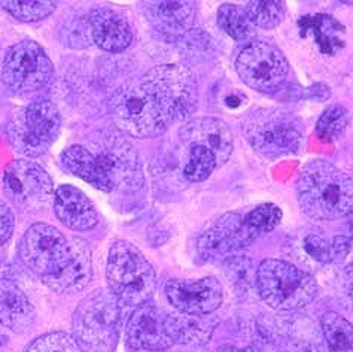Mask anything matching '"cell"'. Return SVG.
I'll list each match as a JSON object with an SVG mask.
<instances>
[{
    "label": "cell",
    "mask_w": 353,
    "mask_h": 352,
    "mask_svg": "<svg viewBox=\"0 0 353 352\" xmlns=\"http://www.w3.org/2000/svg\"><path fill=\"white\" fill-rule=\"evenodd\" d=\"M199 99L197 81L182 64H163L121 86L109 100L121 132L133 137H155L172 123L188 117Z\"/></svg>",
    "instance_id": "cell-1"
},
{
    "label": "cell",
    "mask_w": 353,
    "mask_h": 352,
    "mask_svg": "<svg viewBox=\"0 0 353 352\" xmlns=\"http://www.w3.org/2000/svg\"><path fill=\"white\" fill-rule=\"evenodd\" d=\"M21 262L54 291H81L92 275L91 251L81 239H66L59 228L38 222L18 246Z\"/></svg>",
    "instance_id": "cell-2"
},
{
    "label": "cell",
    "mask_w": 353,
    "mask_h": 352,
    "mask_svg": "<svg viewBox=\"0 0 353 352\" xmlns=\"http://www.w3.org/2000/svg\"><path fill=\"white\" fill-rule=\"evenodd\" d=\"M296 194L303 212L313 219L334 221L353 215V181L325 160L304 166Z\"/></svg>",
    "instance_id": "cell-3"
},
{
    "label": "cell",
    "mask_w": 353,
    "mask_h": 352,
    "mask_svg": "<svg viewBox=\"0 0 353 352\" xmlns=\"http://www.w3.org/2000/svg\"><path fill=\"white\" fill-rule=\"evenodd\" d=\"M106 280L109 290L119 303L139 308L152 299L157 275L145 255L127 240H117L110 246Z\"/></svg>",
    "instance_id": "cell-4"
},
{
    "label": "cell",
    "mask_w": 353,
    "mask_h": 352,
    "mask_svg": "<svg viewBox=\"0 0 353 352\" xmlns=\"http://www.w3.org/2000/svg\"><path fill=\"white\" fill-rule=\"evenodd\" d=\"M121 306L110 291L88 294L73 313V339L82 352H112L119 339Z\"/></svg>",
    "instance_id": "cell-5"
},
{
    "label": "cell",
    "mask_w": 353,
    "mask_h": 352,
    "mask_svg": "<svg viewBox=\"0 0 353 352\" xmlns=\"http://www.w3.org/2000/svg\"><path fill=\"white\" fill-rule=\"evenodd\" d=\"M256 290L274 311L295 312L310 304L318 295L313 276L294 264L267 258L256 268Z\"/></svg>",
    "instance_id": "cell-6"
},
{
    "label": "cell",
    "mask_w": 353,
    "mask_h": 352,
    "mask_svg": "<svg viewBox=\"0 0 353 352\" xmlns=\"http://www.w3.org/2000/svg\"><path fill=\"white\" fill-rule=\"evenodd\" d=\"M241 130L255 151L272 160L300 153L304 142L301 123L288 110L277 108L252 110Z\"/></svg>",
    "instance_id": "cell-7"
},
{
    "label": "cell",
    "mask_w": 353,
    "mask_h": 352,
    "mask_svg": "<svg viewBox=\"0 0 353 352\" xmlns=\"http://www.w3.org/2000/svg\"><path fill=\"white\" fill-rule=\"evenodd\" d=\"M60 132V110L50 100H39L18 109L6 126L9 144L26 157L43 155L57 141Z\"/></svg>",
    "instance_id": "cell-8"
},
{
    "label": "cell",
    "mask_w": 353,
    "mask_h": 352,
    "mask_svg": "<svg viewBox=\"0 0 353 352\" xmlns=\"http://www.w3.org/2000/svg\"><path fill=\"white\" fill-rule=\"evenodd\" d=\"M97 164L112 182L114 190L136 191L143 185V172L139 155L125 137L114 132H99L91 141Z\"/></svg>",
    "instance_id": "cell-9"
},
{
    "label": "cell",
    "mask_w": 353,
    "mask_h": 352,
    "mask_svg": "<svg viewBox=\"0 0 353 352\" xmlns=\"http://www.w3.org/2000/svg\"><path fill=\"white\" fill-rule=\"evenodd\" d=\"M52 77V61L34 41H21L6 51L2 64V81L15 95L38 91L48 84Z\"/></svg>",
    "instance_id": "cell-10"
},
{
    "label": "cell",
    "mask_w": 353,
    "mask_h": 352,
    "mask_svg": "<svg viewBox=\"0 0 353 352\" xmlns=\"http://www.w3.org/2000/svg\"><path fill=\"white\" fill-rule=\"evenodd\" d=\"M236 70L249 88L259 92H273L286 81L290 63L276 45L255 41L239 54Z\"/></svg>",
    "instance_id": "cell-11"
},
{
    "label": "cell",
    "mask_w": 353,
    "mask_h": 352,
    "mask_svg": "<svg viewBox=\"0 0 353 352\" xmlns=\"http://www.w3.org/2000/svg\"><path fill=\"white\" fill-rule=\"evenodd\" d=\"M263 330L279 352H323L321 327L303 313L276 315Z\"/></svg>",
    "instance_id": "cell-12"
},
{
    "label": "cell",
    "mask_w": 353,
    "mask_h": 352,
    "mask_svg": "<svg viewBox=\"0 0 353 352\" xmlns=\"http://www.w3.org/2000/svg\"><path fill=\"white\" fill-rule=\"evenodd\" d=\"M6 196L23 209L45 205L52 194V179L39 164L30 160H15L3 173Z\"/></svg>",
    "instance_id": "cell-13"
},
{
    "label": "cell",
    "mask_w": 353,
    "mask_h": 352,
    "mask_svg": "<svg viewBox=\"0 0 353 352\" xmlns=\"http://www.w3.org/2000/svg\"><path fill=\"white\" fill-rule=\"evenodd\" d=\"M164 293L174 309L188 315H210L224 299L222 285L212 276L199 281L170 280L165 284Z\"/></svg>",
    "instance_id": "cell-14"
},
{
    "label": "cell",
    "mask_w": 353,
    "mask_h": 352,
    "mask_svg": "<svg viewBox=\"0 0 353 352\" xmlns=\"http://www.w3.org/2000/svg\"><path fill=\"white\" fill-rule=\"evenodd\" d=\"M125 340L133 349H169L173 346L174 340L167 327V313L151 303L136 308L127 322Z\"/></svg>",
    "instance_id": "cell-15"
},
{
    "label": "cell",
    "mask_w": 353,
    "mask_h": 352,
    "mask_svg": "<svg viewBox=\"0 0 353 352\" xmlns=\"http://www.w3.org/2000/svg\"><path fill=\"white\" fill-rule=\"evenodd\" d=\"M181 137L190 145H199L209 150L215 155L218 166L227 163L233 154V135L228 126L218 118L201 117L191 119L181 128Z\"/></svg>",
    "instance_id": "cell-16"
},
{
    "label": "cell",
    "mask_w": 353,
    "mask_h": 352,
    "mask_svg": "<svg viewBox=\"0 0 353 352\" xmlns=\"http://www.w3.org/2000/svg\"><path fill=\"white\" fill-rule=\"evenodd\" d=\"M243 217L225 214L218 218L199 239V254L204 262H219L240 248L239 230Z\"/></svg>",
    "instance_id": "cell-17"
},
{
    "label": "cell",
    "mask_w": 353,
    "mask_h": 352,
    "mask_svg": "<svg viewBox=\"0 0 353 352\" xmlns=\"http://www.w3.org/2000/svg\"><path fill=\"white\" fill-rule=\"evenodd\" d=\"M54 211L57 218L70 230H91L99 222L94 205L85 194L73 185H61L57 188Z\"/></svg>",
    "instance_id": "cell-18"
},
{
    "label": "cell",
    "mask_w": 353,
    "mask_h": 352,
    "mask_svg": "<svg viewBox=\"0 0 353 352\" xmlns=\"http://www.w3.org/2000/svg\"><path fill=\"white\" fill-rule=\"evenodd\" d=\"M90 27L94 42L108 52L127 50L133 41V33L123 15L114 9L99 8L90 14Z\"/></svg>",
    "instance_id": "cell-19"
},
{
    "label": "cell",
    "mask_w": 353,
    "mask_h": 352,
    "mask_svg": "<svg viewBox=\"0 0 353 352\" xmlns=\"http://www.w3.org/2000/svg\"><path fill=\"white\" fill-rule=\"evenodd\" d=\"M142 5L148 21L164 35H185L196 21V2H145Z\"/></svg>",
    "instance_id": "cell-20"
},
{
    "label": "cell",
    "mask_w": 353,
    "mask_h": 352,
    "mask_svg": "<svg viewBox=\"0 0 353 352\" xmlns=\"http://www.w3.org/2000/svg\"><path fill=\"white\" fill-rule=\"evenodd\" d=\"M34 321V308L15 282L0 280V324L14 333H24Z\"/></svg>",
    "instance_id": "cell-21"
},
{
    "label": "cell",
    "mask_w": 353,
    "mask_h": 352,
    "mask_svg": "<svg viewBox=\"0 0 353 352\" xmlns=\"http://www.w3.org/2000/svg\"><path fill=\"white\" fill-rule=\"evenodd\" d=\"M218 326V320L210 315L167 313V327L174 344L206 345Z\"/></svg>",
    "instance_id": "cell-22"
},
{
    "label": "cell",
    "mask_w": 353,
    "mask_h": 352,
    "mask_svg": "<svg viewBox=\"0 0 353 352\" xmlns=\"http://www.w3.org/2000/svg\"><path fill=\"white\" fill-rule=\"evenodd\" d=\"M299 24L301 35L313 36L322 54L334 55L345 46V27L331 15H305Z\"/></svg>",
    "instance_id": "cell-23"
},
{
    "label": "cell",
    "mask_w": 353,
    "mask_h": 352,
    "mask_svg": "<svg viewBox=\"0 0 353 352\" xmlns=\"http://www.w3.org/2000/svg\"><path fill=\"white\" fill-rule=\"evenodd\" d=\"M61 163L70 173L77 175L78 178L87 181L92 187L100 191L112 193L114 185L108 176L100 169L94 155L88 148L82 145H72L61 154Z\"/></svg>",
    "instance_id": "cell-24"
},
{
    "label": "cell",
    "mask_w": 353,
    "mask_h": 352,
    "mask_svg": "<svg viewBox=\"0 0 353 352\" xmlns=\"http://www.w3.org/2000/svg\"><path fill=\"white\" fill-rule=\"evenodd\" d=\"M281 219V209L276 205H270V203H265V205L250 211L246 218H243V222H241L239 230L240 248H246L248 245L255 242L259 236L274 230Z\"/></svg>",
    "instance_id": "cell-25"
},
{
    "label": "cell",
    "mask_w": 353,
    "mask_h": 352,
    "mask_svg": "<svg viewBox=\"0 0 353 352\" xmlns=\"http://www.w3.org/2000/svg\"><path fill=\"white\" fill-rule=\"evenodd\" d=\"M321 331L330 352H353V324L337 312L322 315Z\"/></svg>",
    "instance_id": "cell-26"
},
{
    "label": "cell",
    "mask_w": 353,
    "mask_h": 352,
    "mask_svg": "<svg viewBox=\"0 0 353 352\" xmlns=\"http://www.w3.org/2000/svg\"><path fill=\"white\" fill-rule=\"evenodd\" d=\"M218 24L222 30L236 41H246L254 35L252 23L249 21L245 9L236 5L225 3L219 6Z\"/></svg>",
    "instance_id": "cell-27"
},
{
    "label": "cell",
    "mask_w": 353,
    "mask_h": 352,
    "mask_svg": "<svg viewBox=\"0 0 353 352\" xmlns=\"http://www.w3.org/2000/svg\"><path fill=\"white\" fill-rule=\"evenodd\" d=\"M245 12L252 26L259 29L270 30L277 27L283 20V3L274 2V0H259V2H249L245 8Z\"/></svg>",
    "instance_id": "cell-28"
},
{
    "label": "cell",
    "mask_w": 353,
    "mask_h": 352,
    "mask_svg": "<svg viewBox=\"0 0 353 352\" xmlns=\"http://www.w3.org/2000/svg\"><path fill=\"white\" fill-rule=\"evenodd\" d=\"M218 168L215 155L199 145H190L188 162L183 168V175L190 182H201L208 179Z\"/></svg>",
    "instance_id": "cell-29"
},
{
    "label": "cell",
    "mask_w": 353,
    "mask_h": 352,
    "mask_svg": "<svg viewBox=\"0 0 353 352\" xmlns=\"http://www.w3.org/2000/svg\"><path fill=\"white\" fill-rule=\"evenodd\" d=\"M349 123L350 117L347 109L341 105H331L318 119L316 132L323 141H332L345 135Z\"/></svg>",
    "instance_id": "cell-30"
},
{
    "label": "cell",
    "mask_w": 353,
    "mask_h": 352,
    "mask_svg": "<svg viewBox=\"0 0 353 352\" xmlns=\"http://www.w3.org/2000/svg\"><path fill=\"white\" fill-rule=\"evenodd\" d=\"M5 11H8L17 20L24 23H36L48 18L57 8L55 2H0Z\"/></svg>",
    "instance_id": "cell-31"
},
{
    "label": "cell",
    "mask_w": 353,
    "mask_h": 352,
    "mask_svg": "<svg viewBox=\"0 0 353 352\" xmlns=\"http://www.w3.org/2000/svg\"><path fill=\"white\" fill-rule=\"evenodd\" d=\"M24 352H82L73 336L64 331H54L33 340Z\"/></svg>",
    "instance_id": "cell-32"
},
{
    "label": "cell",
    "mask_w": 353,
    "mask_h": 352,
    "mask_svg": "<svg viewBox=\"0 0 353 352\" xmlns=\"http://www.w3.org/2000/svg\"><path fill=\"white\" fill-rule=\"evenodd\" d=\"M258 268V267H256ZM256 268L254 262L246 257L230 258L225 262V271L228 280L241 290L249 291L250 286L256 285Z\"/></svg>",
    "instance_id": "cell-33"
},
{
    "label": "cell",
    "mask_w": 353,
    "mask_h": 352,
    "mask_svg": "<svg viewBox=\"0 0 353 352\" xmlns=\"http://www.w3.org/2000/svg\"><path fill=\"white\" fill-rule=\"evenodd\" d=\"M303 248L312 260L319 264L332 263V244L321 235L309 233L303 240Z\"/></svg>",
    "instance_id": "cell-34"
},
{
    "label": "cell",
    "mask_w": 353,
    "mask_h": 352,
    "mask_svg": "<svg viewBox=\"0 0 353 352\" xmlns=\"http://www.w3.org/2000/svg\"><path fill=\"white\" fill-rule=\"evenodd\" d=\"M15 227V218L11 208L5 202L0 200V245L8 242L9 237L12 236Z\"/></svg>",
    "instance_id": "cell-35"
},
{
    "label": "cell",
    "mask_w": 353,
    "mask_h": 352,
    "mask_svg": "<svg viewBox=\"0 0 353 352\" xmlns=\"http://www.w3.org/2000/svg\"><path fill=\"white\" fill-rule=\"evenodd\" d=\"M340 291L345 306L353 312V263L349 264L341 273Z\"/></svg>",
    "instance_id": "cell-36"
},
{
    "label": "cell",
    "mask_w": 353,
    "mask_h": 352,
    "mask_svg": "<svg viewBox=\"0 0 353 352\" xmlns=\"http://www.w3.org/2000/svg\"><path fill=\"white\" fill-rule=\"evenodd\" d=\"M332 263H341L350 251L352 237L349 236H337L332 240Z\"/></svg>",
    "instance_id": "cell-37"
},
{
    "label": "cell",
    "mask_w": 353,
    "mask_h": 352,
    "mask_svg": "<svg viewBox=\"0 0 353 352\" xmlns=\"http://www.w3.org/2000/svg\"><path fill=\"white\" fill-rule=\"evenodd\" d=\"M218 352H261L259 349L254 348V346H246V348H240V346H234V345H225L218 349Z\"/></svg>",
    "instance_id": "cell-38"
},
{
    "label": "cell",
    "mask_w": 353,
    "mask_h": 352,
    "mask_svg": "<svg viewBox=\"0 0 353 352\" xmlns=\"http://www.w3.org/2000/svg\"><path fill=\"white\" fill-rule=\"evenodd\" d=\"M6 344V338L3 335H0V346Z\"/></svg>",
    "instance_id": "cell-39"
}]
</instances>
